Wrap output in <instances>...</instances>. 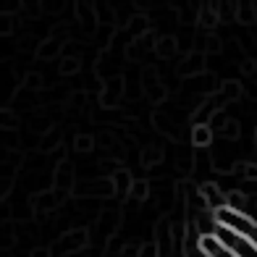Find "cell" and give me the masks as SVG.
Segmentation results:
<instances>
[{
    "mask_svg": "<svg viewBox=\"0 0 257 257\" xmlns=\"http://www.w3.org/2000/svg\"><path fill=\"white\" fill-rule=\"evenodd\" d=\"M215 236L231 254H236V257H257V244H252L247 236H241V233H236V231L218 226Z\"/></svg>",
    "mask_w": 257,
    "mask_h": 257,
    "instance_id": "obj_1",
    "label": "cell"
},
{
    "mask_svg": "<svg viewBox=\"0 0 257 257\" xmlns=\"http://www.w3.org/2000/svg\"><path fill=\"white\" fill-rule=\"evenodd\" d=\"M200 192H202V200H205V205H207L210 210H220V207H226V197H223V192H220L215 184H205Z\"/></svg>",
    "mask_w": 257,
    "mask_h": 257,
    "instance_id": "obj_2",
    "label": "cell"
},
{
    "mask_svg": "<svg viewBox=\"0 0 257 257\" xmlns=\"http://www.w3.org/2000/svg\"><path fill=\"white\" fill-rule=\"evenodd\" d=\"M84 236H87L84 231H74V233H68V236L63 239V249H66V252H68V249L74 252V249H79V247H84V241H87Z\"/></svg>",
    "mask_w": 257,
    "mask_h": 257,
    "instance_id": "obj_3",
    "label": "cell"
},
{
    "mask_svg": "<svg viewBox=\"0 0 257 257\" xmlns=\"http://www.w3.org/2000/svg\"><path fill=\"white\" fill-rule=\"evenodd\" d=\"M226 207L236 210V213H244V207H247V197H244L241 192H231V194H226Z\"/></svg>",
    "mask_w": 257,
    "mask_h": 257,
    "instance_id": "obj_4",
    "label": "cell"
},
{
    "mask_svg": "<svg viewBox=\"0 0 257 257\" xmlns=\"http://www.w3.org/2000/svg\"><path fill=\"white\" fill-rule=\"evenodd\" d=\"M194 145L197 147H205V145H210V139H213V134H210V128L205 126V123H200V126H194Z\"/></svg>",
    "mask_w": 257,
    "mask_h": 257,
    "instance_id": "obj_5",
    "label": "cell"
},
{
    "mask_svg": "<svg viewBox=\"0 0 257 257\" xmlns=\"http://www.w3.org/2000/svg\"><path fill=\"white\" fill-rule=\"evenodd\" d=\"M147 192H150V184H147V181H134L132 189H128V194H132L134 200H145Z\"/></svg>",
    "mask_w": 257,
    "mask_h": 257,
    "instance_id": "obj_6",
    "label": "cell"
},
{
    "mask_svg": "<svg viewBox=\"0 0 257 257\" xmlns=\"http://www.w3.org/2000/svg\"><path fill=\"white\" fill-rule=\"evenodd\" d=\"M113 184L118 186V194H126V189H132L134 181H128V173H115V176H113Z\"/></svg>",
    "mask_w": 257,
    "mask_h": 257,
    "instance_id": "obj_7",
    "label": "cell"
},
{
    "mask_svg": "<svg viewBox=\"0 0 257 257\" xmlns=\"http://www.w3.org/2000/svg\"><path fill=\"white\" fill-rule=\"evenodd\" d=\"M158 252H160L158 241H147V244L139 247V257H158Z\"/></svg>",
    "mask_w": 257,
    "mask_h": 257,
    "instance_id": "obj_8",
    "label": "cell"
},
{
    "mask_svg": "<svg viewBox=\"0 0 257 257\" xmlns=\"http://www.w3.org/2000/svg\"><path fill=\"white\" fill-rule=\"evenodd\" d=\"M55 48H58L55 42H45V45H42V50H40V58H50V55H55Z\"/></svg>",
    "mask_w": 257,
    "mask_h": 257,
    "instance_id": "obj_9",
    "label": "cell"
},
{
    "mask_svg": "<svg viewBox=\"0 0 257 257\" xmlns=\"http://www.w3.org/2000/svg\"><path fill=\"white\" fill-rule=\"evenodd\" d=\"M153 160H155V163L160 160V147H150V150H147V155H145V163L150 166V163H153Z\"/></svg>",
    "mask_w": 257,
    "mask_h": 257,
    "instance_id": "obj_10",
    "label": "cell"
},
{
    "mask_svg": "<svg viewBox=\"0 0 257 257\" xmlns=\"http://www.w3.org/2000/svg\"><path fill=\"white\" fill-rule=\"evenodd\" d=\"M171 48H173V40H163L158 53H160V55H171Z\"/></svg>",
    "mask_w": 257,
    "mask_h": 257,
    "instance_id": "obj_11",
    "label": "cell"
},
{
    "mask_svg": "<svg viewBox=\"0 0 257 257\" xmlns=\"http://www.w3.org/2000/svg\"><path fill=\"white\" fill-rule=\"evenodd\" d=\"M244 179L257 181V166H244Z\"/></svg>",
    "mask_w": 257,
    "mask_h": 257,
    "instance_id": "obj_12",
    "label": "cell"
},
{
    "mask_svg": "<svg viewBox=\"0 0 257 257\" xmlns=\"http://www.w3.org/2000/svg\"><path fill=\"white\" fill-rule=\"evenodd\" d=\"M76 147L81 150V153H84V150H89V147H92V139H89V137H79V142H76Z\"/></svg>",
    "mask_w": 257,
    "mask_h": 257,
    "instance_id": "obj_13",
    "label": "cell"
},
{
    "mask_svg": "<svg viewBox=\"0 0 257 257\" xmlns=\"http://www.w3.org/2000/svg\"><path fill=\"white\" fill-rule=\"evenodd\" d=\"M76 68H79V63H76V61H66V63H63V74H74Z\"/></svg>",
    "mask_w": 257,
    "mask_h": 257,
    "instance_id": "obj_14",
    "label": "cell"
},
{
    "mask_svg": "<svg viewBox=\"0 0 257 257\" xmlns=\"http://www.w3.org/2000/svg\"><path fill=\"white\" fill-rule=\"evenodd\" d=\"M252 16H254V14H252L249 8H244V11H241V21H252Z\"/></svg>",
    "mask_w": 257,
    "mask_h": 257,
    "instance_id": "obj_15",
    "label": "cell"
},
{
    "mask_svg": "<svg viewBox=\"0 0 257 257\" xmlns=\"http://www.w3.org/2000/svg\"><path fill=\"white\" fill-rule=\"evenodd\" d=\"M32 257H48V249H37V252H34Z\"/></svg>",
    "mask_w": 257,
    "mask_h": 257,
    "instance_id": "obj_16",
    "label": "cell"
}]
</instances>
